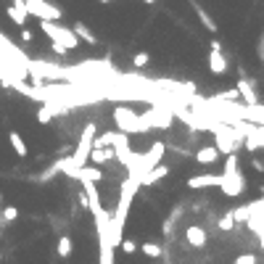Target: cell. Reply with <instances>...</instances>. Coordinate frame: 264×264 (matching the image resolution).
I'll use <instances>...</instances> for the list:
<instances>
[{"label":"cell","instance_id":"obj_3","mask_svg":"<svg viewBox=\"0 0 264 264\" xmlns=\"http://www.w3.org/2000/svg\"><path fill=\"white\" fill-rule=\"evenodd\" d=\"M24 8H27V16H35L40 21H58L64 13H61V8H56L53 3H48V0H21Z\"/></svg>","mask_w":264,"mask_h":264},{"label":"cell","instance_id":"obj_15","mask_svg":"<svg viewBox=\"0 0 264 264\" xmlns=\"http://www.w3.org/2000/svg\"><path fill=\"white\" fill-rule=\"evenodd\" d=\"M217 159H220V151H217L214 146H201V148L196 151V161L204 164V166H206V164H214Z\"/></svg>","mask_w":264,"mask_h":264},{"label":"cell","instance_id":"obj_25","mask_svg":"<svg viewBox=\"0 0 264 264\" xmlns=\"http://www.w3.org/2000/svg\"><path fill=\"white\" fill-rule=\"evenodd\" d=\"M37 122H40V124H48V122H53V111H51L48 106H42L40 111H37Z\"/></svg>","mask_w":264,"mask_h":264},{"label":"cell","instance_id":"obj_12","mask_svg":"<svg viewBox=\"0 0 264 264\" xmlns=\"http://www.w3.org/2000/svg\"><path fill=\"white\" fill-rule=\"evenodd\" d=\"M185 238H188V243H190V246L204 248V246H206V230H204V227H198V225H190L188 230H185Z\"/></svg>","mask_w":264,"mask_h":264},{"label":"cell","instance_id":"obj_18","mask_svg":"<svg viewBox=\"0 0 264 264\" xmlns=\"http://www.w3.org/2000/svg\"><path fill=\"white\" fill-rule=\"evenodd\" d=\"M8 143H11V148H13V153L16 156H27V143H24V137L19 135V132H8Z\"/></svg>","mask_w":264,"mask_h":264},{"label":"cell","instance_id":"obj_4","mask_svg":"<svg viewBox=\"0 0 264 264\" xmlns=\"http://www.w3.org/2000/svg\"><path fill=\"white\" fill-rule=\"evenodd\" d=\"M264 201L261 198H256V201H251V214H248V220H246V225H248V230L254 232V235L259 238V243H261V238H264Z\"/></svg>","mask_w":264,"mask_h":264},{"label":"cell","instance_id":"obj_7","mask_svg":"<svg viewBox=\"0 0 264 264\" xmlns=\"http://www.w3.org/2000/svg\"><path fill=\"white\" fill-rule=\"evenodd\" d=\"M220 188L225 196H241L243 188H246V182H243V175H241V169L238 172H232V175H222V182H220Z\"/></svg>","mask_w":264,"mask_h":264},{"label":"cell","instance_id":"obj_8","mask_svg":"<svg viewBox=\"0 0 264 264\" xmlns=\"http://www.w3.org/2000/svg\"><path fill=\"white\" fill-rule=\"evenodd\" d=\"M222 175H196L188 180V188L190 190H204V188H220Z\"/></svg>","mask_w":264,"mask_h":264},{"label":"cell","instance_id":"obj_32","mask_svg":"<svg viewBox=\"0 0 264 264\" xmlns=\"http://www.w3.org/2000/svg\"><path fill=\"white\" fill-rule=\"evenodd\" d=\"M32 37H35V35L29 32V29H21V40H24V42H32Z\"/></svg>","mask_w":264,"mask_h":264},{"label":"cell","instance_id":"obj_27","mask_svg":"<svg viewBox=\"0 0 264 264\" xmlns=\"http://www.w3.org/2000/svg\"><path fill=\"white\" fill-rule=\"evenodd\" d=\"M217 101H230V103H235L238 101V90L232 87V90H225V92H220V95H217Z\"/></svg>","mask_w":264,"mask_h":264},{"label":"cell","instance_id":"obj_29","mask_svg":"<svg viewBox=\"0 0 264 264\" xmlns=\"http://www.w3.org/2000/svg\"><path fill=\"white\" fill-rule=\"evenodd\" d=\"M119 246H122V251H124V254H135V251H137V243H135V241H124V238H122V243H119Z\"/></svg>","mask_w":264,"mask_h":264},{"label":"cell","instance_id":"obj_11","mask_svg":"<svg viewBox=\"0 0 264 264\" xmlns=\"http://www.w3.org/2000/svg\"><path fill=\"white\" fill-rule=\"evenodd\" d=\"M6 13H8V19L13 21V24H19V27H24L27 24V8H24V3H21V0H13V3L6 8Z\"/></svg>","mask_w":264,"mask_h":264},{"label":"cell","instance_id":"obj_28","mask_svg":"<svg viewBox=\"0 0 264 264\" xmlns=\"http://www.w3.org/2000/svg\"><path fill=\"white\" fill-rule=\"evenodd\" d=\"M16 217H19V209H16V206H6V209H3V220H6V222H13Z\"/></svg>","mask_w":264,"mask_h":264},{"label":"cell","instance_id":"obj_24","mask_svg":"<svg viewBox=\"0 0 264 264\" xmlns=\"http://www.w3.org/2000/svg\"><path fill=\"white\" fill-rule=\"evenodd\" d=\"M232 227H235V220H232V214L227 211V214L222 217V220H220V230H222V232H230Z\"/></svg>","mask_w":264,"mask_h":264},{"label":"cell","instance_id":"obj_17","mask_svg":"<svg viewBox=\"0 0 264 264\" xmlns=\"http://www.w3.org/2000/svg\"><path fill=\"white\" fill-rule=\"evenodd\" d=\"M71 32L77 35V40H85L87 45H98V37L92 35V29H90V27H85L82 21H80V24H74V27H71Z\"/></svg>","mask_w":264,"mask_h":264},{"label":"cell","instance_id":"obj_10","mask_svg":"<svg viewBox=\"0 0 264 264\" xmlns=\"http://www.w3.org/2000/svg\"><path fill=\"white\" fill-rule=\"evenodd\" d=\"M169 175V166H164V164H156L153 169H148L146 175H140V188L143 185H156L159 180H164Z\"/></svg>","mask_w":264,"mask_h":264},{"label":"cell","instance_id":"obj_1","mask_svg":"<svg viewBox=\"0 0 264 264\" xmlns=\"http://www.w3.org/2000/svg\"><path fill=\"white\" fill-rule=\"evenodd\" d=\"M114 124H116V132H122V135H135V132H148L151 130L146 116L135 114L130 106H116L114 108Z\"/></svg>","mask_w":264,"mask_h":264},{"label":"cell","instance_id":"obj_30","mask_svg":"<svg viewBox=\"0 0 264 264\" xmlns=\"http://www.w3.org/2000/svg\"><path fill=\"white\" fill-rule=\"evenodd\" d=\"M259 259H256V254H241L238 259H235V264H256Z\"/></svg>","mask_w":264,"mask_h":264},{"label":"cell","instance_id":"obj_34","mask_svg":"<svg viewBox=\"0 0 264 264\" xmlns=\"http://www.w3.org/2000/svg\"><path fill=\"white\" fill-rule=\"evenodd\" d=\"M256 53H259V58H264V42L261 40L256 42Z\"/></svg>","mask_w":264,"mask_h":264},{"label":"cell","instance_id":"obj_19","mask_svg":"<svg viewBox=\"0 0 264 264\" xmlns=\"http://www.w3.org/2000/svg\"><path fill=\"white\" fill-rule=\"evenodd\" d=\"M87 159H90L92 164H103V161H108V159H114V151H111V148H92Z\"/></svg>","mask_w":264,"mask_h":264},{"label":"cell","instance_id":"obj_5","mask_svg":"<svg viewBox=\"0 0 264 264\" xmlns=\"http://www.w3.org/2000/svg\"><path fill=\"white\" fill-rule=\"evenodd\" d=\"M164 153H166V146L164 143H153L146 153H140V175H146L148 169H153L156 164H161V159H164Z\"/></svg>","mask_w":264,"mask_h":264},{"label":"cell","instance_id":"obj_37","mask_svg":"<svg viewBox=\"0 0 264 264\" xmlns=\"http://www.w3.org/2000/svg\"><path fill=\"white\" fill-rule=\"evenodd\" d=\"M0 235H3V232H0Z\"/></svg>","mask_w":264,"mask_h":264},{"label":"cell","instance_id":"obj_26","mask_svg":"<svg viewBox=\"0 0 264 264\" xmlns=\"http://www.w3.org/2000/svg\"><path fill=\"white\" fill-rule=\"evenodd\" d=\"M148 61H151V56L143 51V53H137V56L132 58V64H135L137 69H146V66H148Z\"/></svg>","mask_w":264,"mask_h":264},{"label":"cell","instance_id":"obj_22","mask_svg":"<svg viewBox=\"0 0 264 264\" xmlns=\"http://www.w3.org/2000/svg\"><path fill=\"white\" fill-rule=\"evenodd\" d=\"M230 214H232V220H235V225H238V222H246V220H248V214H251V204H246V206H238V209H232Z\"/></svg>","mask_w":264,"mask_h":264},{"label":"cell","instance_id":"obj_14","mask_svg":"<svg viewBox=\"0 0 264 264\" xmlns=\"http://www.w3.org/2000/svg\"><path fill=\"white\" fill-rule=\"evenodd\" d=\"M209 71L211 74H225L227 71V58L222 56V51H211L209 53Z\"/></svg>","mask_w":264,"mask_h":264},{"label":"cell","instance_id":"obj_38","mask_svg":"<svg viewBox=\"0 0 264 264\" xmlns=\"http://www.w3.org/2000/svg\"><path fill=\"white\" fill-rule=\"evenodd\" d=\"M0 198H3V196H0Z\"/></svg>","mask_w":264,"mask_h":264},{"label":"cell","instance_id":"obj_13","mask_svg":"<svg viewBox=\"0 0 264 264\" xmlns=\"http://www.w3.org/2000/svg\"><path fill=\"white\" fill-rule=\"evenodd\" d=\"M238 95H243V101H246V106H256L259 103V98H256V92H254V87H251V82L246 80V77H241V82H238Z\"/></svg>","mask_w":264,"mask_h":264},{"label":"cell","instance_id":"obj_33","mask_svg":"<svg viewBox=\"0 0 264 264\" xmlns=\"http://www.w3.org/2000/svg\"><path fill=\"white\" fill-rule=\"evenodd\" d=\"M251 166L256 169V172H264V164H261V159H256V161H251Z\"/></svg>","mask_w":264,"mask_h":264},{"label":"cell","instance_id":"obj_6","mask_svg":"<svg viewBox=\"0 0 264 264\" xmlns=\"http://www.w3.org/2000/svg\"><path fill=\"white\" fill-rule=\"evenodd\" d=\"M111 151L114 156L119 159V164L124 166L132 156V146H130V135H122V132H114V140H111Z\"/></svg>","mask_w":264,"mask_h":264},{"label":"cell","instance_id":"obj_23","mask_svg":"<svg viewBox=\"0 0 264 264\" xmlns=\"http://www.w3.org/2000/svg\"><path fill=\"white\" fill-rule=\"evenodd\" d=\"M58 256H71V238L69 235H61L58 238Z\"/></svg>","mask_w":264,"mask_h":264},{"label":"cell","instance_id":"obj_21","mask_svg":"<svg viewBox=\"0 0 264 264\" xmlns=\"http://www.w3.org/2000/svg\"><path fill=\"white\" fill-rule=\"evenodd\" d=\"M140 251H143L146 256H151V259H159V256L164 254V248H161L159 243H143V246H140Z\"/></svg>","mask_w":264,"mask_h":264},{"label":"cell","instance_id":"obj_20","mask_svg":"<svg viewBox=\"0 0 264 264\" xmlns=\"http://www.w3.org/2000/svg\"><path fill=\"white\" fill-rule=\"evenodd\" d=\"M196 13H198V19H201V24H204L206 29H209V32H217V21L209 16V13H206V8L204 6H198L196 3Z\"/></svg>","mask_w":264,"mask_h":264},{"label":"cell","instance_id":"obj_2","mask_svg":"<svg viewBox=\"0 0 264 264\" xmlns=\"http://www.w3.org/2000/svg\"><path fill=\"white\" fill-rule=\"evenodd\" d=\"M40 29L51 37V42L64 45L66 51H74L77 45H80V40H77V35L71 32L69 27H61V24H56V21H40Z\"/></svg>","mask_w":264,"mask_h":264},{"label":"cell","instance_id":"obj_36","mask_svg":"<svg viewBox=\"0 0 264 264\" xmlns=\"http://www.w3.org/2000/svg\"><path fill=\"white\" fill-rule=\"evenodd\" d=\"M101 3H111V0H101Z\"/></svg>","mask_w":264,"mask_h":264},{"label":"cell","instance_id":"obj_9","mask_svg":"<svg viewBox=\"0 0 264 264\" xmlns=\"http://www.w3.org/2000/svg\"><path fill=\"white\" fill-rule=\"evenodd\" d=\"M243 143H246V148L248 151H261L264 148V130H261V124H256V127H251V132H248L246 137H243Z\"/></svg>","mask_w":264,"mask_h":264},{"label":"cell","instance_id":"obj_16","mask_svg":"<svg viewBox=\"0 0 264 264\" xmlns=\"http://www.w3.org/2000/svg\"><path fill=\"white\" fill-rule=\"evenodd\" d=\"M77 180H90V182H101L103 180V172H101V169L98 166H80V169H77Z\"/></svg>","mask_w":264,"mask_h":264},{"label":"cell","instance_id":"obj_35","mask_svg":"<svg viewBox=\"0 0 264 264\" xmlns=\"http://www.w3.org/2000/svg\"><path fill=\"white\" fill-rule=\"evenodd\" d=\"M143 3H148V6H151V3H156V0H143Z\"/></svg>","mask_w":264,"mask_h":264},{"label":"cell","instance_id":"obj_31","mask_svg":"<svg viewBox=\"0 0 264 264\" xmlns=\"http://www.w3.org/2000/svg\"><path fill=\"white\" fill-rule=\"evenodd\" d=\"M51 51H53V53H58V56H66V53H69V51L64 48V45H58V42H51Z\"/></svg>","mask_w":264,"mask_h":264}]
</instances>
